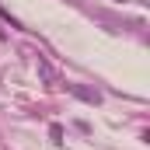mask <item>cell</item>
<instances>
[{"label": "cell", "instance_id": "1", "mask_svg": "<svg viewBox=\"0 0 150 150\" xmlns=\"http://www.w3.org/2000/svg\"><path fill=\"white\" fill-rule=\"evenodd\" d=\"M67 91L74 98H80V101H87V105H101V94L91 91V87H84V84H67Z\"/></svg>", "mask_w": 150, "mask_h": 150}, {"label": "cell", "instance_id": "2", "mask_svg": "<svg viewBox=\"0 0 150 150\" xmlns=\"http://www.w3.org/2000/svg\"><path fill=\"white\" fill-rule=\"evenodd\" d=\"M38 74L45 77V80H56V70H52V67H49L45 59H38Z\"/></svg>", "mask_w": 150, "mask_h": 150}, {"label": "cell", "instance_id": "3", "mask_svg": "<svg viewBox=\"0 0 150 150\" xmlns=\"http://www.w3.org/2000/svg\"><path fill=\"white\" fill-rule=\"evenodd\" d=\"M49 136H52L56 143H63V126H49Z\"/></svg>", "mask_w": 150, "mask_h": 150}]
</instances>
